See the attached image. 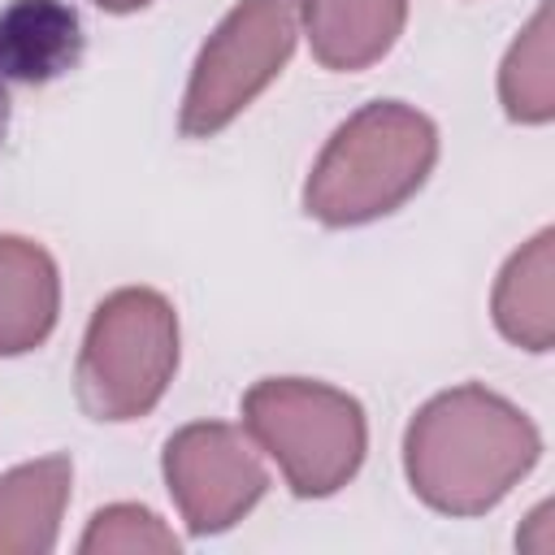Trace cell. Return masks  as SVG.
<instances>
[{
	"label": "cell",
	"instance_id": "cell-7",
	"mask_svg": "<svg viewBox=\"0 0 555 555\" xmlns=\"http://www.w3.org/2000/svg\"><path fill=\"white\" fill-rule=\"evenodd\" d=\"M82 61V22L65 0H9L0 9V74L26 87Z\"/></svg>",
	"mask_w": 555,
	"mask_h": 555
},
{
	"label": "cell",
	"instance_id": "cell-11",
	"mask_svg": "<svg viewBox=\"0 0 555 555\" xmlns=\"http://www.w3.org/2000/svg\"><path fill=\"white\" fill-rule=\"evenodd\" d=\"M555 230H538L499 273L490 312L507 343L525 351H551L555 343Z\"/></svg>",
	"mask_w": 555,
	"mask_h": 555
},
{
	"label": "cell",
	"instance_id": "cell-14",
	"mask_svg": "<svg viewBox=\"0 0 555 555\" xmlns=\"http://www.w3.org/2000/svg\"><path fill=\"white\" fill-rule=\"evenodd\" d=\"M104 13H134V9H147L152 0H95Z\"/></svg>",
	"mask_w": 555,
	"mask_h": 555
},
{
	"label": "cell",
	"instance_id": "cell-13",
	"mask_svg": "<svg viewBox=\"0 0 555 555\" xmlns=\"http://www.w3.org/2000/svg\"><path fill=\"white\" fill-rule=\"evenodd\" d=\"M178 533L165 529V520L139 503H108L91 516L78 551L82 555H143V551H160V555H178Z\"/></svg>",
	"mask_w": 555,
	"mask_h": 555
},
{
	"label": "cell",
	"instance_id": "cell-15",
	"mask_svg": "<svg viewBox=\"0 0 555 555\" xmlns=\"http://www.w3.org/2000/svg\"><path fill=\"white\" fill-rule=\"evenodd\" d=\"M4 130H9V87H4V74H0V143H4Z\"/></svg>",
	"mask_w": 555,
	"mask_h": 555
},
{
	"label": "cell",
	"instance_id": "cell-5",
	"mask_svg": "<svg viewBox=\"0 0 555 555\" xmlns=\"http://www.w3.org/2000/svg\"><path fill=\"white\" fill-rule=\"evenodd\" d=\"M299 0H238L204 39L182 95L178 130L208 139L225 130L291 61Z\"/></svg>",
	"mask_w": 555,
	"mask_h": 555
},
{
	"label": "cell",
	"instance_id": "cell-9",
	"mask_svg": "<svg viewBox=\"0 0 555 555\" xmlns=\"http://www.w3.org/2000/svg\"><path fill=\"white\" fill-rule=\"evenodd\" d=\"M312 56L325 69L351 74L382 61L408 22V0H299Z\"/></svg>",
	"mask_w": 555,
	"mask_h": 555
},
{
	"label": "cell",
	"instance_id": "cell-10",
	"mask_svg": "<svg viewBox=\"0 0 555 555\" xmlns=\"http://www.w3.org/2000/svg\"><path fill=\"white\" fill-rule=\"evenodd\" d=\"M69 455H43L0 477V555H48L69 503Z\"/></svg>",
	"mask_w": 555,
	"mask_h": 555
},
{
	"label": "cell",
	"instance_id": "cell-3",
	"mask_svg": "<svg viewBox=\"0 0 555 555\" xmlns=\"http://www.w3.org/2000/svg\"><path fill=\"white\" fill-rule=\"evenodd\" d=\"M178 369V312L152 286L104 295L87 321L74 395L91 421H139L169 390Z\"/></svg>",
	"mask_w": 555,
	"mask_h": 555
},
{
	"label": "cell",
	"instance_id": "cell-6",
	"mask_svg": "<svg viewBox=\"0 0 555 555\" xmlns=\"http://www.w3.org/2000/svg\"><path fill=\"white\" fill-rule=\"evenodd\" d=\"M160 473L173 507L199 538L238 525L269 490L260 451L243 429L225 421L182 425L160 451Z\"/></svg>",
	"mask_w": 555,
	"mask_h": 555
},
{
	"label": "cell",
	"instance_id": "cell-12",
	"mask_svg": "<svg viewBox=\"0 0 555 555\" xmlns=\"http://www.w3.org/2000/svg\"><path fill=\"white\" fill-rule=\"evenodd\" d=\"M503 113L520 126H542L555 117V69H551V0L538 4L529 26L503 56L499 69Z\"/></svg>",
	"mask_w": 555,
	"mask_h": 555
},
{
	"label": "cell",
	"instance_id": "cell-1",
	"mask_svg": "<svg viewBox=\"0 0 555 555\" xmlns=\"http://www.w3.org/2000/svg\"><path fill=\"white\" fill-rule=\"evenodd\" d=\"M538 425L486 386L434 395L403 434L412 494L442 516H481L538 464Z\"/></svg>",
	"mask_w": 555,
	"mask_h": 555
},
{
	"label": "cell",
	"instance_id": "cell-8",
	"mask_svg": "<svg viewBox=\"0 0 555 555\" xmlns=\"http://www.w3.org/2000/svg\"><path fill=\"white\" fill-rule=\"evenodd\" d=\"M56 312V260L22 234H0V356H26L43 347Z\"/></svg>",
	"mask_w": 555,
	"mask_h": 555
},
{
	"label": "cell",
	"instance_id": "cell-2",
	"mask_svg": "<svg viewBox=\"0 0 555 555\" xmlns=\"http://www.w3.org/2000/svg\"><path fill=\"white\" fill-rule=\"evenodd\" d=\"M438 160V126L403 100H373L356 108L321 147L304 212L321 225H369L403 208Z\"/></svg>",
	"mask_w": 555,
	"mask_h": 555
},
{
	"label": "cell",
	"instance_id": "cell-4",
	"mask_svg": "<svg viewBox=\"0 0 555 555\" xmlns=\"http://www.w3.org/2000/svg\"><path fill=\"white\" fill-rule=\"evenodd\" d=\"M247 438L282 468L299 499L343 490L369 451L360 399L308 377H264L243 395Z\"/></svg>",
	"mask_w": 555,
	"mask_h": 555
}]
</instances>
